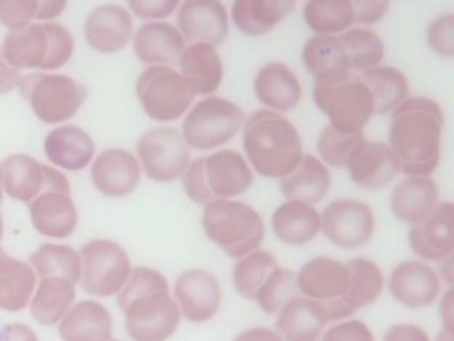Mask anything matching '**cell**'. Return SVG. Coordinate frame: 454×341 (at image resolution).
Here are the masks:
<instances>
[{
  "label": "cell",
  "mask_w": 454,
  "mask_h": 341,
  "mask_svg": "<svg viewBox=\"0 0 454 341\" xmlns=\"http://www.w3.org/2000/svg\"><path fill=\"white\" fill-rule=\"evenodd\" d=\"M28 208L34 227L41 235L63 240L76 229L77 209L70 195V184L59 170L49 187L29 202Z\"/></svg>",
  "instance_id": "cell-13"
},
{
  "label": "cell",
  "mask_w": 454,
  "mask_h": 341,
  "mask_svg": "<svg viewBox=\"0 0 454 341\" xmlns=\"http://www.w3.org/2000/svg\"><path fill=\"white\" fill-rule=\"evenodd\" d=\"M178 63L181 76L195 95L215 94L223 82V60L213 45L191 44Z\"/></svg>",
  "instance_id": "cell-28"
},
{
  "label": "cell",
  "mask_w": 454,
  "mask_h": 341,
  "mask_svg": "<svg viewBox=\"0 0 454 341\" xmlns=\"http://www.w3.org/2000/svg\"><path fill=\"white\" fill-rule=\"evenodd\" d=\"M2 236H4V219H2V215H0V241H2Z\"/></svg>",
  "instance_id": "cell-61"
},
{
  "label": "cell",
  "mask_w": 454,
  "mask_h": 341,
  "mask_svg": "<svg viewBox=\"0 0 454 341\" xmlns=\"http://www.w3.org/2000/svg\"><path fill=\"white\" fill-rule=\"evenodd\" d=\"M301 60L313 77L333 70H348L344 49L335 36H315L308 40L301 50Z\"/></svg>",
  "instance_id": "cell-41"
},
{
  "label": "cell",
  "mask_w": 454,
  "mask_h": 341,
  "mask_svg": "<svg viewBox=\"0 0 454 341\" xmlns=\"http://www.w3.org/2000/svg\"><path fill=\"white\" fill-rule=\"evenodd\" d=\"M59 334L63 341H110L113 317L99 302H77L59 324Z\"/></svg>",
  "instance_id": "cell-30"
},
{
  "label": "cell",
  "mask_w": 454,
  "mask_h": 341,
  "mask_svg": "<svg viewBox=\"0 0 454 341\" xmlns=\"http://www.w3.org/2000/svg\"><path fill=\"white\" fill-rule=\"evenodd\" d=\"M297 293L299 289H297L296 273L278 266L262 284L255 301L260 305L262 313L267 315H277L284 305L297 297Z\"/></svg>",
  "instance_id": "cell-43"
},
{
  "label": "cell",
  "mask_w": 454,
  "mask_h": 341,
  "mask_svg": "<svg viewBox=\"0 0 454 341\" xmlns=\"http://www.w3.org/2000/svg\"><path fill=\"white\" fill-rule=\"evenodd\" d=\"M4 61L15 69H43L49 57V34L45 24H29L4 36Z\"/></svg>",
  "instance_id": "cell-34"
},
{
  "label": "cell",
  "mask_w": 454,
  "mask_h": 341,
  "mask_svg": "<svg viewBox=\"0 0 454 341\" xmlns=\"http://www.w3.org/2000/svg\"><path fill=\"white\" fill-rule=\"evenodd\" d=\"M304 22L317 36H333L348 31L354 24L353 2L312 0L303 9Z\"/></svg>",
  "instance_id": "cell-37"
},
{
  "label": "cell",
  "mask_w": 454,
  "mask_h": 341,
  "mask_svg": "<svg viewBox=\"0 0 454 341\" xmlns=\"http://www.w3.org/2000/svg\"><path fill=\"white\" fill-rule=\"evenodd\" d=\"M235 341H283L280 336L274 329H265V327H256L249 329L244 333H240Z\"/></svg>",
  "instance_id": "cell-54"
},
{
  "label": "cell",
  "mask_w": 454,
  "mask_h": 341,
  "mask_svg": "<svg viewBox=\"0 0 454 341\" xmlns=\"http://www.w3.org/2000/svg\"><path fill=\"white\" fill-rule=\"evenodd\" d=\"M437 183L430 177L402 179L390 194V209L395 218L405 224H419L434 210L440 202Z\"/></svg>",
  "instance_id": "cell-27"
},
{
  "label": "cell",
  "mask_w": 454,
  "mask_h": 341,
  "mask_svg": "<svg viewBox=\"0 0 454 341\" xmlns=\"http://www.w3.org/2000/svg\"><path fill=\"white\" fill-rule=\"evenodd\" d=\"M313 102L342 133H361L376 114L373 97L358 75L333 70L315 76Z\"/></svg>",
  "instance_id": "cell-4"
},
{
  "label": "cell",
  "mask_w": 454,
  "mask_h": 341,
  "mask_svg": "<svg viewBox=\"0 0 454 341\" xmlns=\"http://www.w3.org/2000/svg\"><path fill=\"white\" fill-rule=\"evenodd\" d=\"M18 88L34 114L47 124L74 117L86 99L85 86L65 75H28L20 79Z\"/></svg>",
  "instance_id": "cell-8"
},
{
  "label": "cell",
  "mask_w": 454,
  "mask_h": 341,
  "mask_svg": "<svg viewBox=\"0 0 454 341\" xmlns=\"http://www.w3.org/2000/svg\"><path fill=\"white\" fill-rule=\"evenodd\" d=\"M66 9V2H38L35 20H49L59 17Z\"/></svg>",
  "instance_id": "cell-56"
},
{
  "label": "cell",
  "mask_w": 454,
  "mask_h": 341,
  "mask_svg": "<svg viewBox=\"0 0 454 341\" xmlns=\"http://www.w3.org/2000/svg\"><path fill=\"white\" fill-rule=\"evenodd\" d=\"M20 70L9 66L6 61L0 60V95L8 94L18 88L20 83Z\"/></svg>",
  "instance_id": "cell-53"
},
{
  "label": "cell",
  "mask_w": 454,
  "mask_h": 341,
  "mask_svg": "<svg viewBox=\"0 0 454 341\" xmlns=\"http://www.w3.org/2000/svg\"><path fill=\"white\" fill-rule=\"evenodd\" d=\"M321 220L324 235L342 250H357L367 244L376 229L373 209L353 199L333 200L322 211Z\"/></svg>",
  "instance_id": "cell-12"
},
{
  "label": "cell",
  "mask_w": 454,
  "mask_h": 341,
  "mask_svg": "<svg viewBox=\"0 0 454 341\" xmlns=\"http://www.w3.org/2000/svg\"><path fill=\"white\" fill-rule=\"evenodd\" d=\"M29 266L40 279L63 277L74 283L81 279V256L67 245H40L29 257Z\"/></svg>",
  "instance_id": "cell-39"
},
{
  "label": "cell",
  "mask_w": 454,
  "mask_h": 341,
  "mask_svg": "<svg viewBox=\"0 0 454 341\" xmlns=\"http://www.w3.org/2000/svg\"><path fill=\"white\" fill-rule=\"evenodd\" d=\"M345 266L348 268L349 276L345 297L338 304L329 306L324 305L328 313L329 322L351 317L360 309L378 301L385 286L381 268L373 260L353 258L345 263Z\"/></svg>",
  "instance_id": "cell-16"
},
{
  "label": "cell",
  "mask_w": 454,
  "mask_h": 341,
  "mask_svg": "<svg viewBox=\"0 0 454 341\" xmlns=\"http://www.w3.org/2000/svg\"><path fill=\"white\" fill-rule=\"evenodd\" d=\"M90 178L101 194L120 199L138 187L142 170L131 152L113 147L98 155L90 168Z\"/></svg>",
  "instance_id": "cell-18"
},
{
  "label": "cell",
  "mask_w": 454,
  "mask_h": 341,
  "mask_svg": "<svg viewBox=\"0 0 454 341\" xmlns=\"http://www.w3.org/2000/svg\"><path fill=\"white\" fill-rule=\"evenodd\" d=\"M44 152L50 163L56 167L81 170L88 167L94 158V139L81 127H59L45 138Z\"/></svg>",
  "instance_id": "cell-32"
},
{
  "label": "cell",
  "mask_w": 454,
  "mask_h": 341,
  "mask_svg": "<svg viewBox=\"0 0 454 341\" xmlns=\"http://www.w3.org/2000/svg\"><path fill=\"white\" fill-rule=\"evenodd\" d=\"M444 111L434 99L410 97L392 111L389 147L408 177H431L442 161Z\"/></svg>",
  "instance_id": "cell-1"
},
{
  "label": "cell",
  "mask_w": 454,
  "mask_h": 341,
  "mask_svg": "<svg viewBox=\"0 0 454 341\" xmlns=\"http://www.w3.org/2000/svg\"><path fill=\"white\" fill-rule=\"evenodd\" d=\"M4 202V179H2V168H0V206Z\"/></svg>",
  "instance_id": "cell-60"
},
{
  "label": "cell",
  "mask_w": 454,
  "mask_h": 341,
  "mask_svg": "<svg viewBox=\"0 0 454 341\" xmlns=\"http://www.w3.org/2000/svg\"><path fill=\"white\" fill-rule=\"evenodd\" d=\"M110 341H121V340H110Z\"/></svg>",
  "instance_id": "cell-62"
},
{
  "label": "cell",
  "mask_w": 454,
  "mask_h": 341,
  "mask_svg": "<svg viewBox=\"0 0 454 341\" xmlns=\"http://www.w3.org/2000/svg\"><path fill=\"white\" fill-rule=\"evenodd\" d=\"M183 178L184 190L195 204L206 206L215 200H233L254 183V172L244 155L222 149L191 161Z\"/></svg>",
  "instance_id": "cell-5"
},
{
  "label": "cell",
  "mask_w": 454,
  "mask_h": 341,
  "mask_svg": "<svg viewBox=\"0 0 454 341\" xmlns=\"http://www.w3.org/2000/svg\"><path fill=\"white\" fill-rule=\"evenodd\" d=\"M354 184L365 190H380L389 186L401 172L396 155L387 143L364 139L354 149L347 167Z\"/></svg>",
  "instance_id": "cell-21"
},
{
  "label": "cell",
  "mask_w": 454,
  "mask_h": 341,
  "mask_svg": "<svg viewBox=\"0 0 454 341\" xmlns=\"http://www.w3.org/2000/svg\"><path fill=\"white\" fill-rule=\"evenodd\" d=\"M427 43L438 56H454V15L444 13L431 20L427 28Z\"/></svg>",
  "instance_id": "cell-46"
},
{
  "label": "cell",
  "mask_w": 454,
  "mask_h": 341,
  "mask_svg": "<svg viewBox=\"0 0 454 341\" xmlns=\"http://www.w3.org/2000/svg\"><path fill=\"white\" fill-rule=\"evenodd\" d=\"M137 155L147 177L156 183L181 178L191 163V147L174 127H156L138 139Z\"/></svg>",
  "instance_id": "cell-11"
},
{
  "label": "cell",
  "mask_w": 454,
  "mask_h": 341,
  "mask_svg": "<svg viewBox=\"0 0 454 341\" xmlns=\"http://www.w3.org/2000/svg\"><path fill=\"white\" fill-rule=\"evenodd\" d=\"M390 295L406 308H427L437 301L442 281L434 268L418 260L402 261L389 277Z\"/></svg>",
  "instance_id": "cell-17"
},
{
  "label": "cell",
  "mask_w": 454,
  "mask_h": 341,
  "mask_svg": "<svg viewBox=\"0 0 454 341\" xmlns=\"http://www.w3.org/2000/svg\"><path fill=\"white\" fill-rule=\"evenodd\" d=\"M2 242V241H0ZM20 265V260H15L12 257L9 256L8 252L4 251V247L0 244V274L11 272L12 268Z\"/></svg>",
  "instance_id": "cell-57"
},
{
  "label": "cell",
  "mask_w": 454,
  "mask_h": 341,
  "mask_svg": "<svg viewBox=\"0 0 454 341\" xmlns=\"http://www.w3.org/2000/svg\"><path fill=\"white\" fill-rule=\"evenodd\" d=\"M131 11L140 20H163L178 9V0H162V2H129Z\"/></svg>",
  "instance_id": "cell-49"
},
{
  "label": "cell",
  "mask_w": 454,
  "mask_h": 341,
  "mask_svg": "<svg viewBox=\"0 0 454 341\" xmlns=\"http://www.w3.org/2000/svg\"><path fill=\"white\" fill-rule=\"evenodd\" d=\"M322 341H376V338L369 325L358 320H349L326 329Z\"/></svg>",
  "instance_id": "cell-48"
},
{
  "label": "cell",
  "mask_w": 454,
  "mask_h": 341,
  "mask_svg": "<svg viewBox=\"0 0 454 341\" xmlns=\"http://www.w3.org/2000/svg\"><path fill=\"white\" fill-rule=\"evenodd\" d=\"M348 268L331 257L309 260L296 274L297 289L304 297L325 306L338 304L348 289Z\"/></svg>",
  "instance_id": "cell-19"
},
{
  "label": "cell",
  "mask_w": 454,
  "mask_h": 341,
  "mask_svg": "<svg viewBox=\"0 0 454 341\" xmlns=\"http://www.w3.org/2000/svg\"><path fill=\"white\" fill-rule=\"evenodd\" d=\"M175 299L187 321L203 324L219 313L222 305V286L215 274L191 268L179 274L175 282Z\"/></svg>",
  "instance_id": "cell-14"
},
{
  "label": "cell",
  "mask_w": 454,
  "mask_h": 341,
  "mask_svg": "<svg viewBox=\"0 0 454 341\" xmlns=\"http://www.w3.org/2000/svg\"><path fill=\"white\" fill-rule=\"evenodd\" d=\"M179 33L190 44H222L229 34V15L217 0H187L179 6Z\"/></svg>",
  "instance_id": "cell-15"
},
{
  "label": "cell",
  "mask_w": 454,
  "mask_h": 341,
  "mask_svg": "<svg viewBox=\"0 0 454 341\" xmlns=\"http://www.w3.org/2000/svg\"><path fill=\"white\" fill-rule=\"evenodd\" d=\"M278 267L276 257L271 252L256 251L247 254L239 258L236 263L231 281L235 286L236 292L247 301H255L256 295L267 282L271 273Z\"/></svg>",
  "instance_id": "cell-40"
},
{
  "label": "cell",
  "mask_w": 454,
  "mask_h": 341,
  "mask_svg": "<svg viewBox=\"0 0 454 341\" xmlns=\"http://www.w3.org/2000/svg\"><path fill=\"white\" fill-rule=\"evenodd\" d=\"M133 36V18L120 4H101L85 22L88 44L98 53L121 52Z\"/></svg>",
  "instance_id": "cell-22"
},
{
  "label": "cell",
  "mask_w": 454,
  "mask_h": 341,
  "mask_svg": "<svg viewBox=\"0 0 454 341\" xmlns=\"http://www.w3.org/2000/svg\"><path fill=\"white\" fill-rule=\"evenodd\" d=\"M440 276H442V281H446L447 283H453V256L449 257V258H446V260H442V265L440 266Z\"/></svg>",
  "instance_id": "cell-58"
},
{
  "label": "cell",
  "mask_w": 454,
  "mask_h": 341,
  "mask_svg": "<svg viewBox=\"0 0 454 341\" xmlns=\"http://www.w3.org/2000/svg\"><path fill=\"white\" fill-rule=\"evenodd\" d=\"M453 289H449L440 302V318L442 329H453Z\"/></svg>",
  "instance_id": "cell-55"
},
{
  "label": "cell",
  "mask_w": 454,
  "mask_h": 341,
  "mask_svg": "<svg viewBox=\"0 0 454 341\" xmlns=\"http://www.w3.org/2000/svg\"><path fill=\"white\" fill-rule=\"evenodd\" d=\"M134 53L146 65L168 66L178 63L187 41L169 22H146L134 34Z\"/></svg>",
  "instance_id": "cell-24"
},
{
  "label": "cell",
  "mask_w": 454,
  "mask_h": 341,
  "mask_svg": "<svg viewBox=\"0 0 454 341\" xmlns=\"http://www.w3.org/2000/svg\"><path fill=\"white\" fill-rule=\"evenodd\" d=\"M254 91L261 104L280 114L297 108L303 97L301 81L280 61H271L258 70Z\"/></svg>",
  "instance_id": "cell-23"
},
{
  "label": "cell",
  "mask_w": 454,
  "mask_h": 341,
  "mask_svg": "<svg viewBox=\"0 0 454 341\" xmlns=\"http://www.w3.org/2000/svg\"><path fill=\"white\" fill-rule=\"evenodd\" d=\"M364 131L361 133H342L333 127H325L317 140V152L322 163L333 168H345L354 149L364 140Z\"/></svg>",
  "instance_id": "cell-44"
},
{
  "label": "cell",
  "mask_w": 454,
  "mask_h": 341,
  "mask_svg": "<svg viewBox=\"0 0 454 341\" xmlns=\"http://www.w3.org/2000/svg\"><path fill=\"white\" fill-rule=\"evenodd\" d=\"M45 28L49 34V57L43 70L59 69L74 56V34L65 25L57 22H45Z\"/></svg>",
  "instance_id": "cell-45"
},
{
  "label": "cell",
  "mask_w": 454,
  "mask_h": 341,
  "mask_svg": "<svg viewBox=\"0 0 454 341\" xmlns=\"http://www.w3.org/2000/svg\"><path fill=\"white\" fill-rule=\"evenodd\" d=\"M338 38L344 49L349 72H365L378 67L385 57V44L373 29L349 28Z\"/></svg>",
  "instance_id": "cell-38"
},
{
  "label": "cell",
  "mask_w": 454,
  "mask_h": 341,
  "mask_svg": "<svg viewBox=\"0 0 454 341\" xmlns=\"http://www.w3.org/2000/svg\"><path fill=\"white\" fill-rule=\"evenodd\" d=\"M361 81L364 82L373 97L376 114H389L410 98V82L405 74L392 66H378L373 69L361 72Z\"/></svg>",
  "instance_id": "cell-36"
},
{
  "label": "cell",
  "mask_w": 454,
  "mask_h": 341,
  "mask_svg": "<svg viewBox=\"0 0 454 341\" xmlns=\"http://www.w3.org/2000/svg\"><path fill=\"white\" fill-rule=\"evenodd\" d=\"M0 341H38L37 334L27 324H9L0 331Z\"/></svg>",
  "instance_id": "cell-52"
},
{
  "label": "cell",
  "mask_w": 454,
  "mask_h": 341,
  "mask_svg": "<svg viewBox=\"0 0 454 341\" xmlns=\"http://www.w3.org/2000/svg\"><path fill=\"white\" fill-rule=\"evenodd\" d=\"M38 2H0V22L11 31L24 28L37 17Z\"/></svg>",
  "instance_id": "cell-47"
},
{
  "label": "cell",
  "mask_w": 454,
  "mask_h": 341,
  "mask_svg": "<svg viewBox=\"0 0 454 341\" xmlns=\"http://www.w3.org/2000/svg\"><path fill=\"white\" fill-rule=\"evenodd\" d=\"M244 123V111L235 102L207 97L188 111L184 118L183 136L188 147L210 151L233 140Z\"/></svg>",
  "instance_id": "cell-7"
},
{
  "label": "cell",
  "mask_w": 454,
  "mask_h": 341,
  "mask_svg": "<svg viewBox=\"0 0 454 341\" xmlns=\"http://www.w3.org/2000/svg\"><path fill=\"white\" fill-rule=\"evenodd\" d=\"M0 168L6 194L25 203L33 202L49 187L57 170L22 154L11 155Z\"/></svg>",
  "instance_id": "cell-25"
},
{
  "label": "cell",
  "mask_w": 454,
  "mask_h": 341,
  "mask_svg": "<svg viewBox=\"0 0 454 341\" xmlns=\"http://www.w3.org/2000/svg\"><path fill=\"white\" fill-rule=\"evenodd\" d=\"M204 234L231 258L256 251L265 238L264 219L239 200H215L204 206Z\"/></svg>",
  "instance_id": "cell-6"
},
{
  "label": "cell",
  "mask_w": 454,
  "mask_h": 341,
  "mask_svg": "<svg viewBox=\"0 0 454 341\" xmlns=\"http://www.w3.org/2000/svg\"><path fill=\"white\" fill-rule=\"evenodd\" d=\"M136 92L145 113L159 123L176 122L187 113L195 94L169 66H151L137 77Z\"/></svg>",
  "instance_id": "cell-9"
},
{
  "label": "cell",
  "mask_w": 454,
  "mask_h": 341,
  "mask_svg": "<svg viewBox=\"0 0 454 341\" xmlns=\"http://www.w3.org/2000/svg\"><path fill=\"white\" fill-rule=\"evenodd\" d=\"M271 225L281 242L301 247L312 242L321 232V213L312 204L287 200L272 213Z\"/></svg>",
  "instance_id": "cell-29"
},
{
  "label": "cell",
  "mask_w": 454,
  "mask_h": 341,
  "mask_svg": "<svg viewBox=\"0 0 454 341\" xmlns=\"http://www.w3.org/2000/svg\"><path fill=\"white\" fill-rule=\"evenodd\" d=\"M245 155L265 178L283 179L303 158L301 133L283 114L271 110L252 113L242 131Z\"/></svg>",
  "instance_id": "cell-3"
},
{
  "label": "cell",
  "mask_w": 454,
  "mask_h": 341,
  "mask_svg": "<svg viewBox=\"0 0 454 341\" xmlns=\"http://www.w3.org/2000/svg\"><path fill=\"white\" fill-rule=\"evenodd\" d=\"M79 284L95 297L118 295L129 281L133 267L121 245L110 240L90 241L82 247Z\"/></svg>",
  "instance_id": "cell-10"
},
{
  "label": "cell",
  "mask_w": 454,
  "mask_h": 341,
  "mask_svg": "<svg viewBox=\"0 0 454 341\" xmlns=\"http://www.w3.org/2000/svg\"><path fill=\"white\" fill-rule=\"evenodd\" d=\"M435 341H454L453 329H442V331L438 333L437 340Z\"/></svg>",
  "instance_id": "cell-59"
},
{
  "label": "cell",
  "mask_w": 454,
  "mask_h": 341,
  "mask_svg": "<svg viewBox=\"0 0 454 341\" xmlns=\"http://www.w3.org/2000/svg\"><path fill=\"white\" fill-rule=\"evenodd\" d=\"M117 302L133 341H167L178 329V304L169 295L167 277L154 268H133Z\"/></svg>",
  "instance_id": "cell-2"
},
{
  "label": "cell",
  "mask_w": 454,
  "mask_h": 341,
  "mask_svg": "<svg viewBox=\"0 0 454 341\" xmlns=\"http://www.w3.org/2000/svg\"><path fill=\"white\" fill-rule=\"evenodd\" d=\"M294 9V0H236L231 6V18L240 33L260 37L271 33Z\"/></svg>",
  "instance_id": "cell-31"
},
{
  "label": "cell",
  "mask_w": 454,
  "mask_h": 341,
  "mask_svg": "<svg viewBox=\"0 0 454 341\" xmlns=\"http://www.w3.org/2000/svg\"><path fill=\"white\" fill-rule=\"evenodd\" d=\"M383 341H431L426 329L414 324H395L386 329Z\"/></svg>",
  "instance_id": "cell-51"
},
{
  "label": "cell",
  "mask_w": 454,
  "mask_h": 341,
  "mask_svg": "<svg viewBox=\"0 0 454 341\" xmlns=\"http://www.w3.org/2000/svg\"><path fill=\"white\" fill-rule=\"evenodd\" d=\"M328 322L324 304L297 297L277 313L276 329L283 341H317Z\"/></svg>",
  "instance_id": "cell-26"
},
{
  "label": "cell",
  "mask_w": 454,
  "mask_h": 341,
  "mask_svg": "<svg viewBox=\"0 0 454 341\" xmlns=\"http://www.w3.org/2000/svg\"><path fill=\"white\" fill-rule=\"evenodd\" d=\"M354 24H376L381 18H385L389 11L390 2H353Z\"/></svg>",
  "instance_id": "cell-50"
},
{
  "label": "cell",
  "mask_w": 454,
  "mask_h": 341,
  "mask_svg": "<svg viewBox=\"0 0 454 341\" xmlns=\"http://www.w3.org/2000/svg\"><path fill=\"white\" fill-rule=\"evenodd\" d=\"M453 203L440 202L419 224L412 225L410 245L419 258L442 261L453 256Z\"/></svg>",
  "instance_id": "cell-20"
},
{
  "label": "cell",
  "mask_w": 454,
  "mask_h": 341,
  "mask_svg": "<svg viewBox=\"0 0 454 341\" xmlns=\"http://www.w3.org/2000/svg\"><path fill=\"white\" fill-rule=\"evenodd\" d=\"M37 284V274L31 266L20 261L11 272L0 274V309L20 313L33 299Z\"/></svg>",
  "instance_id": "cell-42"
},
{
  "label": "cell",
  "mask_w": 454,
  "mask_h": 341,
  "mask_svg": "<svg viewBox=\"0 0 454 341\" xmlns=\"http://www.w3.org/2000/svg\"><path fill=\"white\" fill-rule=\"evenodd\" d=\"M333 177L328 167L313 155L304 154L299 167L281 179V194L287 200L308 204L321 203L328 195Z\"/></svg>",
  "instance_id": "cell-33"
},
{
  "label": "cell",
  "mask_w": 454,
  "mask_h": 341,
  "mask_svg": "<svg viewBox=\"0 0 454 341\" xmlns=\"http://www.w3.org/2000/svg\"><path fill=\"white\" fill-rule=\"evenodd\" d=\"M63 277H44L29 302L31 315L41 325L60 324L76 301V286Z\"/></svg>",
  "instance_id": "cell-35"
}]
</instances>
